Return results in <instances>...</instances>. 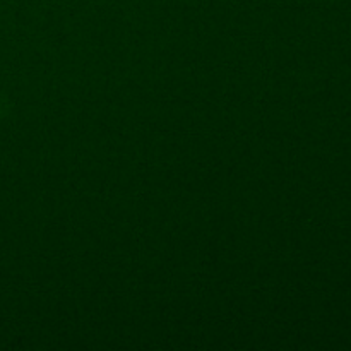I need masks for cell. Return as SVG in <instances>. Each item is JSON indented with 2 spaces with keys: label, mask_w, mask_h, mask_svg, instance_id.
I'll return each mask as SVG.
<instances>
[]
</instances>
